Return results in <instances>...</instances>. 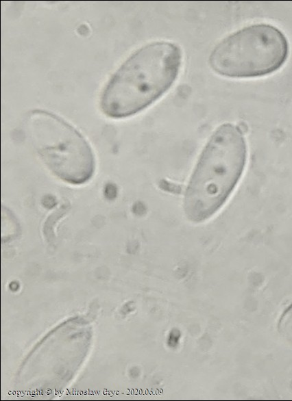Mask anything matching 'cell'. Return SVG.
I'll use <instances>...</instances> for the list:
<instances>
[{"label": "cell", "instance_id": "cell-5", "mask_svg": "<svg viewBox=\"0 0 292 401\" xmlns=\"http://www.w3.org/2000/svg\"><path fill=\"white\" fill-rule=\"evenodd\" d=\"M278 331L280 335L292 342V303L282 313L278 320Z\"/></svg>", "mask_w": 292, "mask_h": 401}, {"label": "cell", "instance_id": "cell-2", "mask_svg": "<svg viewBox=\"0 0 292 401\" xmlns=\"http://www.w3.org/2000/svg\"><path fill=\"white\" fill-rule=\"evenodd\" d=\"M247 145L239 126H219L202 149L183 200L186 218L194 223L213 216L226 203L245 170Z\"/></svg>", "mask_w": 292, "mask_h": 401}, {"label": "cell", "instance_id": "cell-1", "mask_svg": "<svg viewBox=\"0 0 292 401\" xmlns=\"http://www.w3.org/2000/svg\"><path fill=\"white\" fill-rule=\"evenodd\" d=\"M182 62L180 47L158 40L130 55L104 86L99 99L102 113L112 119L132 116L163 96L175 83Z\"/></svg>", "mask_w": 292, "mask_h": 401}, {"label": "cell", "instance_id": "cell-4", "mask_svg": "<svg viewBox=\"0 0 292 401\" xmlns=\"http://www.w3.org/2000/svg\"><path fill=\"white\" fill-rule=\"evenodd\" d=\"M27 130L34 149L47 168L71 185L87 182L95 171L93 151L84 137L60 116L34 110Z\"/></svg>", "mask_w": 292, "mask_h": 401}, {"label": "cell", "instance_id": "cell-3", "mask_svg": "<svg viewBox=\"0 0 292 401\" xmlns=\"http://www.w3.org/2000/svg\"><path fill=\"white\" fill-rule=\"evenodd\" d=\"M289 51L288 40L278 28L254 23L222 39L212 50L208 63L214 72L223 77H263L284 65Z\"/></svg>", "mask_w": 292, "mask_h": 401}]
</instances>
